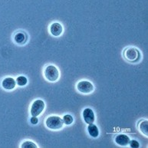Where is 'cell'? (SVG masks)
<instances>
[{
    "label": "cell",
    "instance_id": "1",
    "mask_svg": "<svg viewBox=\"0 0 148 148\" xmlns=\"http://www.w3.org/2000/svg\"><path fill=\"white\" fill-rule=\"evenodd\" d=\"M45 125L48 128L51 129V130H57L63 127L64 122H63L62 117L54 115V116H50L47 118L45 121Z\"/></svg>",
    "mask_w": 148,
    "mask_h": 148
},
{
    "label": "cell",
    "instance_id": "2",
    "mask_svg": "<svg viewBox=\"0 0 148 148\" xmlns=\"http://www.w3.org/2000/svg\"><path fill=\"white\" fill-rule=\"evenodd\" d=\"M45 77L48 81L51 82H56L59 77V71L54 65H48L44 71Z\"/></svg>",
    "mask_w": 148,
    "mask_h": 148
},
{
    "label": "cell",
    "instance_id": "3",
    "mask_svg": "<svg viewBox=\"0 0 148 148\" xmlns=\"http://www.w3.org/2000/svg\"><path fill=\"white\" fill-rule=\"evenodd\" d=\"M140 51L138 49L133 47H129L124 49V57L130 62H136L140 59Z\"/></svg>",
    "mask_w": 148,
    "mask_h": 148
},
{
    "label": "cell",
    "instance_id": "4",
    "mask_svg": "<svg viewBox=\"0 0 148 148\" xmlns=\"http://www.w3.org/2000/svg\"><path fill=\"white\" fill-rule=\"evenodd\" d=\"M45 109V102L42 100L38 99L36 100L35 101L32 103L31 107V113L32 116H35V117H38L42 113V111H44Z\"/></svg>",
    "mask_w": 148,
    "mask_h": 148
},
{
    "label": "cell",
    "instance_id": "5",
    "mask_svg": "<svg viewBox=\"0 0 148 148\" xmlns=\"http://www.w3.org/2000/svg\"><path fill=\"white\" fill-rule=\"evenodd\" d=\"M77 89L82 94H89L94 91V85L88 81H82L77 83Z\"/></svg>",
    "mask_w": 148,
    "mask_h": 148
},
{
    "label": "cell",
    "instance_id": "6",
    "mask_svg": "<svg viewBox=\"0 0 148 148\" xmlns=\"http://www.w3.org/2000/svg\"><path fill=\"white\" fill-rule=\"evenodd\" d=\"M83 119L84 122L88 124H92L95 121V115L92 109L91 108H85L82 113Z\"/></svg>",
    "mask_w": 148,
    "mask_h": 148
},
{
    "label": "cell",
    "instance_id": "7",
    "mask_svg": "<svg viewBox=\"0 0 148 148\" xmlns=\"http://www.w3.org/2000/svg\"><path fill=\"white\" fill-rule=\"evenodd\" d=\"M63 32V27L58 22H54L50 26V32L55 37H58L61 36Z\"/></svg>",
    "mask_w": 148,
    "mask_h": 148
},
{
    "label": "cell",
    "instance_id": "8",
    "mask_svg": "<svg viewBox=\"0 0 148 148\" xmlns=\"http://www.w3.org/2000/svg\"><path fill=\"white\" fill-rule=\"evenodd\" d=\"M16 85V81L12 77H5L2 82V88L5 90H12Z\"/></svg>",
    "mask_w": 148,
    "mask_h": 148
},
{
    "label": "cell",
    "instance_id": "9",
    "mask_svg": "<svg viewBox=\"0 0 148 148\" xmlns=\"http://www.w3.org/2000/svg\"><path fill=\"white\" fill-rule=\"evenodd\" d=\"M130 137L126 134H118L115 137V142L116 144L120 146H127L130 143Z\"/></svg>",
    "mask_w": 148,
    "mask_h": 148
},
{
    "label": "cell",
    "instance_id": "10",
    "mask_svg": "<svg viewBox=\"0 0 148 148\" xmlns=\"http://www.w3.org/2000/svg\"><path fill=\"white\" fill-rule=\"evenodd\" d=\"M14 40L18 45L25 44L27 41L26 34L22 32H19L18 33H16V36H14Z\"/></svg>",
    "mask_w": 148,
    "mask_h": 148
},
{
    "label": "cell",
    "instance_id": "11",
    "mask_svg": "<svg viewBox=\"0 0 148 148\" xmlns=\"http://www.w3.org/2000/svg\"><path fill=\"white\" fill-rule=\"evenodd\" d=\"M88 134L89 135L92 137H97L99 136V130L97 128V127L92 124H88Z\"/></svg>",
    "mask_w": 148,
    "mask_h": 148
},
{
    "label": "cell",
    "instance_id": "12",
    "mask_svg": "<svg viewBox=\"0 0 148 148\" xmlns=\"http://www.w3.org/2000/svg\"><path fill=\"white\" fill-rule=\"evenodd\" d=\"M139 129L140 130V132L143 133L145 136H148V121L147 120H144L139 123Z\"/></svg>",
    "mask_w": 148,
    "mask_h": 148
},
{
    "label": "cell",
    "instance_id": "13",
    "mask_svg": "<svg viewBox=\"0 0 148 148\" xmlns=\"http://www.w3.org/2000/svg\"><path fill=\"white\" fill-rule=\"evenodd\" d=\"M16 84H18V86H25V85H26L27 83H28V80L24 76H19L16 78Z\"/></svg>",
    "mask_w": 148,
    "mask_h": 148
},
{
    "label": "cell",
    "instance_id": "14",
    "mask_svg": "<svg viewBox=\"0 0 148 148\" xmlns=\"http://www.w3.org/2000/svg\"><path fill=\"white\" fill-rule=\"evenodd\" d=\"M62 120H63L64 124H66V125H71L74 121L73 117L70 114H65L64 117H63Z\"/></svg>",
    "mask_w": 148,
    "mask_h": 148
},
{
    "label": "cell",
    "instance_id": "15",
    "mask_svg": "<svg viewBox=\"0 0 148 148\" xmlns=\"http://www.w3.org/2000/svg\"><path fill=\"white\" fill-rule=\"evenodd\" d=\"M21 147L22 148H37V145L36 144H34L33 142L29 141V140H27V141L23 142L21 145Z\"/></svg>",
    "mask_w": 148,
    "mask_h": 148
},
{
    "label": "cell",
    "instance_id": "16",
    "mask_svg": "<svg viewBox=\"0 0 148 148\" xmlns=\"http://www.w3.org/2000/svg\"><path fill=\"white\" fill-rule=\"evenodd\" d=\"M129 145H130V147H132V148H138L140 147L139 143H138L137 140H130Z\"/></svg>",
    "mask_w": 148,
    "mask_h": 148
},
{
    "label": "cell",
    "instance_id": "17",
    "mask_svg": "<svg viewBox=\"0 0 148 148\" xmlns=\"http://www.w3.org/2000/svg\"><path fill=\"white\" fill-rule=\"evenodd\" d=\"M30 122H31L32 124H34V125H36L38 123V117H35V116H32L31 117V119H30Z\"/></svg>",
    "mask_w": 148,
    "mask_h": 148
}]
</instances>
